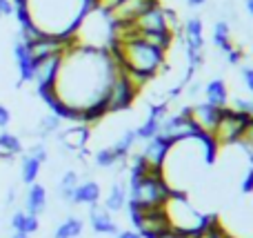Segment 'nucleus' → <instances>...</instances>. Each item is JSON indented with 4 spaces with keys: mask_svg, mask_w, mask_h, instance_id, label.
<instances>
[{
    "mask_svg": "<svg viewBox=\"0 0 253 238\" xmlns=\"http://www.w3.org/2000/svg\"><path fill=\"white\" fill-rule=\"evenodd\" d=\"M20 154H22L20 136H16V134H11V132H0V160L9 163V160H13Z\"/></svg>",
    "mask_w": 253,
    "mask_h": 238,
    "instance_id": "21",
    "label": "nucleus"
},
{
    "mask_svg": "<svg viewBox=\"0 0 253 238\" xmlns=\"http://www.w3.org/2000/svg\"><path fill=\"white\" fill-rule=\"evenodd\" d=\"M27 154L34 156V158L38 160V163H42V165L49 160V151H47V147H44V143H36V145H31Z\"/></svg>",
    "mask_w": 253,
    "mask_h": 238,
    "instance_id": "32",
    "label": "nucleus"
},
{
    "mask_svg": "<svg viewBox=\"0 0 253 238\" xmlns=\"http://www.w3.org/2000/svg\"><path fill=\"white\" fill-rule=\"evenodd\" d=\"M116 238H142V236H140L135 230H120L118 234H116Z\"/></svg>",
    "mask_w": 253,
    "mask_h": 238,
    "instance_id": "38",
    "label": "nucleus"
},
{
    "mask_svg": "<svg viewBox=\"0 0 253 238\" xmlns=\"http://www.w3.org/2000/svg\"><path fill=\"white\" fill-rule=\"evenodd\" d=\"M29 22L47 36L69 38L91 11V0H25Z\"/></svg>",
    "mask_w": 253,
    "mask_h": 238,
    "instance_id": "2",
    "label": "nucleus"
},
{
    "mask_svg": "<svg viewBox=\"0 0 253 238\" xmlns=\"http://www.w3.org/2000/svg\"><path fill=\"white\" fill-rule=\"evenodd\" d=\"M62 56H65V53H53V56L40 58V60L34 62L36 89L53 87V83H56V78H58V71H60V65H62Z\"/></svg>",
    "mask_w": 253,
    "mask_h": 238,
    "instance_id": "12",
    "label": "nucleus"
},
{
    "mask_svg": "<svg viewBox=\"0 0 253 238\" xmlns=\"http://www.w3.org/2000/svg\"><path fill=\"white\" fill-rule=\"evenodd\" d=\"M173 187L165 181V174L156 172L142 178H133L129 181V203L140 205V207H165V203L171 198Z\"/></svg>",
    "mask_w": 253,
    "mask_h": 238,
    "instance_id": "4",
    "label": "nucleus"
},
{
    "mask_svg": "<svg viewBox=\"0 0 253 238\" xmlns=\"http://www.w3.org/2000/svg\"><path fill=\"white\" fill-rule=\"evenodd\" d=\"M187 4H191V7H202V4H207V0H187Z\"/></svg>",
    "mask_w": 253,
    "mask_h": 238,
    "instance_id": "40",
    "label": "nucleus"
},
{
    "mask_svg": "<svg viewBox=\"0 0 253 238\" xmlns=\"http://www.w3.org/2000/svg\"><path fill=\"white\" fill-rule=\"evenodd\" d=\"M80 183L78 174L74 172V169H67L65 174H62L60 183H58V196H60V200H65V203L71 205V198H74V190L76 185Z\"/></svg>",
    "mask_w": 253,
    "mask_h": 238,
    "instance_id": "26",
    "label": "nucleus"
},
{
    "mask_svg": "<svg viewBox=\"0 0 253 238\" xmlns=\"http://www.w3.org/2000/svg\"><path fill=\"white\" fill-rule=\"evenodd\" d=\"M236 145L249 156L251 163H253V116L247 120V125H245V129H242V134H240V138H238Z\"/></svg>",
    "mask_w": 253,
    "mask_h": 238,
    "instance_id": "30",
    "label": "nucleus"
},
{
    "mask_svg": "<svg viewBox=\"0 0 253 238\" xmlns=\"http://www.w3.org/2000/svg\"><path fill=\"white\" fill-rule=\"evenodd\" d=\"M9 123H11V111H9V107L0 105V129L4 132L9 127Z\"/></svg>",
    "mask_w": 253,
    "mask_h": 238,
    "instance_id": "36",
    "label": "nucleus"
},
{
    "mask_svg": "<svg viewBox=\"0 0 253 238\" xmlns=\"http://www.w3.org/2000/svg\"><path fill=\"white\" fill-rule=\"evenodd\" d=\"M9 238H31V236H29V234H22V232H13V234L9 236Z\"/></svg>",
    "mask_w": 253,
    "mask_h": 238,
    "instance_id": "42",
    "label": "nucleus"
},
{
    "mask_svg": "<svg viewBox=\"0 0 253 238\" xmlns=\"http://www.w3.org/2000/svg\"><path fill=\"white\" fill-rule=\"evenodd\" d=\"M160 136L169 138L171 143H178V141H184V138H191V136H198L196 127H193L191 118H189V105L180 109V114H171L162 120L160 125Z\"/></svg>",
    "mask_w": 253,
    "mask_h": 238,
    "instance_id": "9",
    "label": "nucleus"
},
{
    "mask_svg": "<svg viewBox=\"0 0 253 238\" xmlns=\"http://www.w3.org/2000/svg\"><path fill=\"white\" fill-rule=\"evenodd\" d=\"M249 118H251L249 114L236 111L233 107H229V105L222 107V109H220V118H218V123H215V127H213V132H211L209 138L213 141V145L218 147V149L220 147L236 145Z\"/></svg>",
    "mask_w": 253,
    "mask_h": 238,
    "instance_id": "7",
    "label": "nucleus"
},
{
    "mask_svg": "<svg viewBox=\"0 0 253 238\" xmlns=\"http://www.w3.org/2000/svg\"><path fill=\"white\" fill-rule=\"evenodd\" d=\"M160 0H120L111 11H107V18L111 20V25H129L138 16H142L147 9L156 7Z\"/></svg>",
    "mask_w": 253,
    "mask_h": 238,
    "instance_id": "10",
    "label": "nucleus"
},
{
    "mask_svg": "<svg viewBox=\"0 0 253 238\" xmlns=\"http://www.w3.org/2000/svg\"><path fill=\"white\" fill-rule=\"evenodd\" d=\"M126 200H129V194H126V185H125L123 181H118V183H114V185H111L109 194H107V198H105V209H107L109 214L120 212V209L126 207Z\"/></svg>",
    "mask_w": 253,
    "mask_h": 238,
    "instance_id": "22",
    "label": "nucleus"
},
{
    "mask_svg": "<svg viewBox=\"0 0 253 238\" xmlns=\"http://www.w3.org/2000/svg\"><path fill=\"white\" fill-rule=\"evenodd\" d=\"M93 163L100 169H111V167H125L126 160H120L111 147H102V149H98L93 154Z\"/></svg>",
    "mask_w": 253,
    "mask_h": 238,
    "instance_id": "27",
    "label": "nucleus"
},
{
    "mask_svg": "<svg viewBox=\"0 0 253 238\" xmlns=\"http://www.w3.org/2000/svg\"><path fill=\"white\" fill-rule=\"evenodd\" d=\"M131 27L135 29V36L138 34H162V31H169V25H167V16H165V4L158 2L156 7L147 9L142 16H138Z\"/></svg>",
    "mask_w": 253,
    "mask_h": 238,
    "instance_id": "11",
    "label": "nucleus"
},
{
    "mask_svg": "<svg viewBox=\"0 0 253 238\" xmlns=\"http://www.w3.org/2000/svg\"><path fill=\"white\" fill-rule=\"evenodd\" d=\"M205 98H207L205 102H209V105L218 107V109L227 107L229 100H231V98H229V87H227V83H224L222 78L209 80V83H207V87H205Z\"/></svg>",
    "mask_w": 253,
    "mask_h": 238,
    "instance_id": "20",
    "label": "nucleus"
},
{
    "mask_svg": "<svg viewBox=\"0 0 253 238\" xmlns=\"http://www.w3.org/2000/svg\"><path fill=\"white\" fill-rule=\"evenodd\" d=\"M89 225L98 236H116L120 232L118 223L111 218V214L98 205H91V209H89Z\"/></svg>",
    "mask_w": 253,
    "mask_h": 238,
    "instance_id": "16",
    "label": "nucleus"
},
{
    "mask_svg": "<svg viewBox=\"0 0 253 238\" xmlns=\"http://www.w3.org/2000/svg\"><path fill=\"white\" fill-rule=\"evenodd\" d=\"M211 40H213V45L222 53H229L233 47H236V45H233V40H231V29H229V22L227 20H218V22H215Z\"/></svg>",
    "mask_w": 253,
    "mask_h": 238,
    "instance_id": "24",
    "label": "nucleus"
},
{
    "mask_svg": "<svg viewBox=\"0 0 253 238\" xmlns=\"http://www.w3.org/2000/svg\"><path fill=\"white\" fill-rule=\"evenodd\" d=\"M47 190H44V185H40V183H34V185H29V190H27V196H25V212L31 214V216H40V214L47 212Z\"/></svg>",
    "mask_w": 253,
    "mask_h": 238,
    "instance_id": "18",
    "label": "nucleus"
},
{
    "mask_svg": "<svg viewBox=\"0 0 253 238\" xmlns=\"http://www.w3.org/2000/svg\"><path fill=\"white\" fill-rule=\"evenodd\" d=\"M25 218H27V212L25 209H18V212L11 214V221H9V225H11L13 232H22V227H25ZM25 234V232H22Z\"/></svg>",
    "mask_w": 253,
    "mask_h": 238,
    "instance_id": "33",
    "label": "nucleus"
},
{
    "mask_svg": "<svg viewBox=\"0 0 253 238\" xmlns=\"http://www.w3.org/2000/svg\"><path fill=\"white\" fill-rule=\"evenodd\" d=\"M165 212L169 216V223L175 232H182V234L196 236L209 225V218L198 214L196 209L189 205L187 196L182 191H173L171 198L165 203Z\"/></svg>",
    "mask_w": 253,
    "mask_h": 238,
    "instance_id": "5",
    "label": "nucleus"
},
{
    "mask_svg": "<svg viewBox=\"0 0 253 238\" xmlns=\"http://www.w3.org/2000/svg\"><path fill=\"white\" fill-rule=\"evenodd\" d=\"M102 196V190H100V183L96 181H83L76 185L74 190V198H71V205H98Z\"/></svg>",
    "mask_w": 253,
    "mask_h": 238,
    "instance_id": "19",
    "label": "nucleus"
},
{
    "mask_svg": "<svg viewBox=\"0 0 253 238\" xmlns=\"http://www.w3.org/2000/svg\"><path fill=\"white\" fill-rule=\"evenodd\" d=\"M0 18H2V16H0Z\"/></svg>",
    "mask_w": 253,
    "mask_h": 238,
    "instance_id": "44",
    "label": "nucleus"
},
{
    "mask_svg": "<svg viewBox=\"0 0 253 238\" xmlns=\"http://www.w3.org/2000/svg\"><path fill=\"white\" fill-rule=\"evenodd\" d=\"M245 7H247V11H249V16L253 18V0H245Z\"/></svg>",
    "mask_w": 253,
    "mask_h": 238,
    "instance_id": "41",
    "label": "nucleus"
},
{
    "mask_svg": "<svg viewBox=\"0 0 253 238\" xmlns=\"http://www.w3.org/2000/svg\"><path fill=\"white\" fill-rule=\"evenodd\" d=\"M84 232V221L78 216H67L53 232V238H80Z\"/></svg>",
    "mask_w": 253,
    "mask_h": 238,
    "instance_id": "23",
    "label": "nucleus"
},
{
    "mask_svg": "<svg viewBox=\"0 0 253 238\" xmlns=\"http://www.w3.org/2000/svg\"><path fill=\"white\" fill-rule=\"evenodd\" d=\"M193 238H229V232L220 225L218 218H209V225H207L200 234H196Z\"/></svg>",
    "mask_w": 253,
    "mask_h": 238,
    "instance_id": "31",
    "label": "nucleus"
},
{
    "mask_svg": "<svg viewBox=\"0 0 253 238\" xmlns=\"http://www.w3.org/2000/svg\"><path fill=\"white\" fill-rule=\"evenodd\" d=\"M60 125H62V120L58 118L56 114L42 116V118L38 120V127H36V136H38L40 141H44V138H49L51 134H58V132H60Z\"/></svg>",
    "mask_w": 253,
    "mask_h": 238,
    "instance_id": "28",
    "label": "nucleus"
},
{
    "mask_svg": "<svg viewBox=\"0 0 253 238\" xmlns=\"http://www.w3.org/2000/svg\"><path fill=\"white\" fill-rule=\"evenodd\" d=\"M171 145H173V143H171L169 138H165V136L158 134V136H153L151 141L144 143L140 156H142L153 169H162L165 167V160H167V154H169Z\"/></svg>",
    "mask_w": 253,
    "mask_h": 238,
    "instance_id": "14",
    "label": "nucleus"
},
{
    "mask_svg": "<svg viewBox=\"0 0 253 238\" xmlns=\"http://www.w3.org/2000/svg\"><path fill=\"white\" fill-rule=\"evenodd\" d=\"M242 80H245L247 89L253 94V67H245V69H242Z\"/></svg>",
    "mask_w": 253,
    "mask_h": 238,
    "instance_id": "37",
    "label": "nucleus"
},
{
    "mask_svg": "<svg viewBox=\"0 0 253 238\" xmlns=\"http://www.w3.org/2000/svg\"><path fill=\"white\" fill-rule=\"evenodd\" d=\"M40 169H42V163H38L34 156L25 154L20 160V181L25 185H34L40 176Z\"/></svg>",
    "mask_w": 253,
    "mask_h": 238,
    "instance_id": "25",
    "label": "nucleus"
},
{
    "mask_svg": "<svg viewBox=\"0 0 253 238\" xmlns=\"http://www.w3.org/2000/svg\"><path fill=\"white\" fill-rule=\"evenodd\" d=\"M249 114L253 116V100H249Z\"/></svg>",
    "mask_w": 253,
    "mask_h": 238,
    "instance_id": "43",
    "label": "nucleus"
},
{
    "mask_svg": "<svg viewBox=\"0 0 253 238\" xmlns=\"http://www.w3.org/2000/svg\"><path fill=\"white\" fill-rule=\"evenodd\" d=\"M109 56L116 60V65L131 74H140L147 78H156L160 71L167 67V53L162 49L153 47V45L144 43L142 38H131L125 43H116L111 40L107 45Z\"/></svg>",
    "mask_w": 253,
    "mask_h": 238,
    "instance_id": "3",
    "label": "nucleus"
},
{
    "mask_svg": "<svg viewBox=\"0 0 253 238\" xmlns=\"http://www.w3.org/2000/svg\"><path fill=\"white\" fill-rule=\"evenodd\" d=\"M120 0H91V7L93 9H98V11H111V9L118 4Z\"/></svg>",
    "mask_w": 253,
    "mask_h": 238,
    "instance_id": "35",
    "label": "nucleus"
},
{
    "mask_svg": "<svg viewBox=\"0 0 253 238\" xmlns=\"http://www.w3.org/2000/svg\"><path fill=\"white\" fill-rule=\"evenodd\" d=\"M116 71H118V65L107 49L76 45L67 49L62 56L53 92L58 100H62L65 105L84 109L105 98Z\"/></svg>",
    "mask_w": 253,
    "mask_h": 238,
    "instance_id": "1",
    "label": "nucleus"
},
{
    "mask_svg": "<svg viewBox=\"0 0 253 238\" xmlns=\"http://www.w3.org/2000/svg\"><path fill=\"white\" fill-rule=\"evenodd\" d=\"M13 58H16V67H18V78L22 83H34V58L29 56V49L22 43L20 38H16L13 43Z\"/></svg>",
    "mask_w": 253,
    "mask_h": 238,
    "instance_id": "17",
    "label": "nucleus"
},
{
    "mask_svg": "<svg viewBox=\"0 0 253 238\" xmlns=\"http://www.w3.org/2000/svg\"><path fill=\"white\" fill-rule=\"evenodd\" d=\"M189 118H191L198 134L211 136V132H213L215 123L220 118V109L209 105V102H196V105H189Z\"/></svg>",
    "mask_w": 253,
    "mask_h": 238,
    "instance_id": "13",
    "label": "nucleus"
},
{
    "mask_svg": "<svg viewBox=\"0 0 253 238\" xmlns=\"http://www.w3.org/2000/svg\"><path fill=\"white\" fill-rule=\"evenodd\" d=\"M138 89L133 87V83H131V78L125 74V69H120L114 74V78H111L109 83V89H107L105 94V102H107V109H109V114H120V111L129 109L131 105H133V100L138 98Z\"/></svg>",
    "mask_w": 253,
    "mask_h": 238,
    "instance_id": "8",
    "label": "nucleus"
},
{
    "mask_svg": "<svg viewBox=\"0 0 253 238\" xmlns=\"http://www.w3.org/2000/svg\"><path fill=\"white\" fill-rule=\"evenodd\" d=\"M40 230V221H38V216H31V214H27V218H25V227H22V232L25 234H36V232Z\"/></svg>",
    "mask_w": 253,
    "mask_h": 238,
    "instance_id": "34",
    "label": "nucleus"
},
{
    "mask_svg": "<svg viewBox=\"0 0 253 238\" xmlns=\"http://www.w3.org/2000/svg\"><path fill=\"white\" fill-rule=\"evenodd\" d=\"M126 212H129V221L133 223L135 232L142 238H165L173 232L165 207H140L126 200Z\"/></svg>",
    "mask_w": 253,
    "mask_h": 238,
    "instance_id": "6",
    "label": "nucleus"
},
{
    "mask_svg": "<svg viewBox=\"0 0 253 238\" xmlns=\"http://www.w3.org/2000/svg\"><path fill=\"white\" fill-rule=\"evenodd\" d=\"M160 125H162V120L153 118V116H147V118H144V123L140 125L138 129H135V136H138V141L147 143V141H151L153 136H158V134H160Z\"/></svg>",
    "mask_w": 253,
    "mask_h": 238,
    "instance_id": "29",
    "label": "nucleus"
},
{
    "mask_svg": "<svg viewBox=\"0 0 253 238\" xmlns=\"http://www.w3.org/2000/svg\"><path fill=\"white\" fill-rule=\"evenodd\" d=\"M165 238H193V236H189V234H182V232H171V234H167Z\"/></svg>",
    "mask_w": 253,
    "mask_h": 238,
    "instance_id": "39",
    "label": "nucleus"
},
{
    "mask_svg": "<svg viewBox=\"0 0 253 238\" xmlns=\"http://www.w3.org/2000/svg\"><path fill=\"white\" fill-rule=\"evenodd\" d=\"M89 138H91V129L87 125H71V127L58 132V143L65 147L67 151H83L87 149Z\"/></svg>",
    "mask_w": 253,
    "mask_h": 238,
    "instance_id": "15",
    "label": "nucleus"
}]
</instances>
